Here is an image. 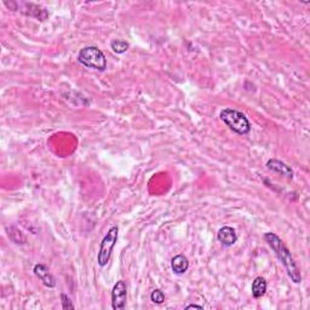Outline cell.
Here are the masks:
<instances>
[{"label":"cell","mask_w":310,"mask_h":310,"mask_svg":"<svg viewBox=\"0 0 310 310\" xmlns=\"http://www.w3.org/2000/svg\"><path fill=\"white\" fill-rule=\"evenodd\" d=\"M264 240L271 250L274 251V253L276 254V257L282 262L283 267L287 271V275L291 279V281H293L295 283H300L302 282V274L297 267L295 260H293L292 254L289 248L285 246L283 241L277 237L275 232H266L264 234Z\"/></svg>","instance_id":"6da1fadb"},{"label":"cell","mask_w":310,"mask_h":310,"mask_svg":"<svg viewBox=\"0 0 310 310\" xmlns=\"http://www.w3.org/2000/svg\"><path fill=\"white\" fill-rule=\"evenodd\" d=\"M221 120L235 134L245 136L251 132V124L247 116L234 108H224L219 114Z\"/></svg>","instance_id":"7a4b0ae2"},{"label":"cell","mask_w":310,"mask_h":310,"mask_svg":"<svg viewBox=\"0 0 310 310\" xmlns=\"http://www.w3.org/2000/svg\"><path fill=\"white\" fill-rule=\"evenodd\" d=\"M77 61L83 66L99 70V72H103L107 68V58L105 54L96 46H86L82 48L77 54Z\"/></svg>","instance_id":"3957f363"},{"label":"cell","mask_w":310,"mask_h":310,"mask_svg":"<svg viewBox=\"0 0 310 310\" xmlns=\"http://www.w3.org/2000/svg\"><path fill=\"white\" fill-rule=\"evenodd\" d=\"M118 237H119L118 225H113V227L107 231L105 238L102 239L101 245H99L98 254H97V264H98L101 268L106 267L107 264H108L109 260H111L113 250H114L116 241H118Z\"/></svg>","instance_id":"277c9868"},{"label":"cell","mask_w":310,"mask_h":310,"mask_svg":"<svg viewBox=\"0 0 310 310\" xmlns=\"http://www.w3.org/2000/svg\"><path fill=\"white\" fill-rule=\"evenodd\" d=\"M126 300H127V285L122 280L116 281L112 290V308L114 310L124 309Z\"/></svg>","instance_id":"5b68a950"},{"label":"cell","mask_w":310,"mask_h":310,"mask_svg":"<svg viewBox=\"0 0 310 310\" xmlns=\"http://www.w3.org/2000/svg\"><path fill=\"white\" fill-rule=\"evenodd\" d=\"M33 271L35 276L39 277V280H40L45 286L48 287V289H53V287L56 286V280H55V277L53 276V274L50 273V270L47 269L46 266H44V264H35Z\"/></svg>","instance_id":"8992f818"},{"label":"cell","mask_w":310,"mask_h":310,"mask_svg":"<svg viewBox=\"0 0 310 310\" xmlns=\"http://www.w3.org/2000/svg\"><path fill=\"white\" fill-rule=\"evenodd\" d=\"M217 239L221 242L223 246L230 247L232 245H235V242L238 241V235L234 228L231 227H223L218 230L217 232Z\"/></svg>","instance_id":"52a82bcc"},{"label":"cell","mask_w":310,"mask_h":310,"mask_svg":"<svg viewBox=\"0 0 310 310\" xmlns=\"http://www.w3.org/2000/svg\"><path fill=\"white\" fill-rule=\"evenodd\" d=\"M268 170L273 171V172H276L281 174V176L286 177L287 179H292L293 178V171L289 165L283 163V161L276 160V159H271L267 163Z\"/></svg>","instance_id":"ba28073f"},{"label":"cell","mask_w":310,"mask_h":310,"mask_svg":"<svg viewBox=\"0 0 310 310\" xmlns=\"http://www.w3.org/2000/svg\"><path fill=\"white\" fill-rule=\"evenodd\" d=\"M171 269L177 275H182L189 269V261L184 254H177L171 260Z\"/></svg>","instance_id":"9c48e42d"},{"label":"cell","mask_w":310,"mask_h":310,"mask_svg":"<svg viewBox=\"0 0 310 310\" xmlns=\"http://www.w3.org/2000/svg\"><path fill=\"white\" fill-rule=\"evenodd\" d=\"M267 286H268L267 280L262 276H257L256 279L252 281L251 291H252V296H253V298L258 299L266 295Z\"/></svg>","instance_id":"30bf717a"},{"label":"cell","mask_w":310,"mask_h":310,"mask_svg":"<svg viewBox=\"0 0 310 310\" xmlns=\"http://www.w3.org/2000/svg\"><path fill=\"white\" fill-rule=\"evenodd\" d=\"M111 48L113 50V53L121 55L125 54L130 48V44L126 40H122V39H114V40L111 41Z\"/></svg>","instance_id":"8fae6325"},{"label":"cell","mask_w":310,"mask_h":310,"mask_svg":"<svg viewBox=\"0 0 310 310\" xmlns=\"http://www.w3.org/2000/svg\"><path fill=\"white\" fill-rule=\"evenodd\" d=\"M8 230H9V237H10V239H11V240L14 241L15 244H17V245H19V244L23 245L24 244L25 238L23 237V235H22V232L19 231L18 229L11 227V228H9Z\"/></svg>","instance_id":"7c38bea8"},{"label":"cell","mask_w":310,"mask_h":310,"mask_svg":"<svg viewBox=\"0 0 310 310\" xmlns=\"http://www.w3.org/2000/svg\"><path fill=\"white\" fill-rule=\"evenodd\" d=\"M150 299L155 304H163L165 300V293L159 289L154 290L150 295Z\"/></svg>","instance_id":"4fadbf2b"},{"label":"cell","mask_w":310,"mask_h":310,"mask_svg":"<svg viewBox=\"0 0 310 310\" xmlns=\"http://www.w3.org/2000/svg\"><path fill=\"white\" fill-rule=\"evenodd\" d=\"M61 303H62V308L64 310H73L74 309V305L72 303V300L69 299V297H68L67 295H64V293H62L61 295Z\"/></svg>","instance_id":"5bb4252c"},{"label":"cell","mask_w":310,"mask_h":310,"mask_svg":"<svg viewBox=\"0 0 310 310\" xmlns=\"http://www.w3.org/2000/svg\"><path fill=\"white\" fill-rule=\"evenodd\" d=\"M193 308H195V309H203V306L202 305H198V304H189V305L186 306V309H193Z\"/></svg>","instance_id":"9a60e30c"}]
</instances>
